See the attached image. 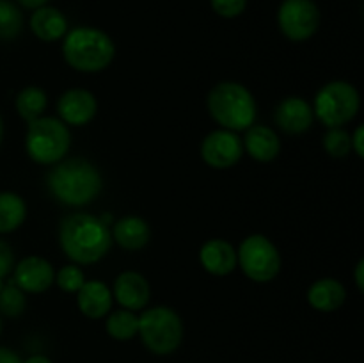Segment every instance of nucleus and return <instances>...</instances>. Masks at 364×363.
Returning a JSON list of instances; mask_svg holds the SVG:
<instances>
[{"instance_id":"nucleus-16","label":"nucleus","mask_w":364,"mask_h":363,"mask_svg":"<svg viewBox=\"0 0 364 363\" xmlns=\"http://www.w3.org/2000/svg\"><path fill=\"white\" fill-rule=\"evenodd\" d=\"M244 153H247L256 162H272L281 153L279 134L267 125H251L242 137Z\"/></svg>"},{"instance_id":"nucleus-35","label":"nucleus","mask_w":364,"mask_h":363,"mask_svg":"<svg viewBox=\"0 0 364 363\" xmlns=\"http://www.w3.org/2000/svg\"><path fill=\"white\" fill-rule=\"evenodd\" d=\"M2 139H4V120L0 116V144H2Z\"/></svg>"},{"instance_id":"nucleus-31","label":"nucleus","mask_w":364,"mask_h":363,"mask_svg":"<svg viewBox=\"0 0 364 363\" xmlns=\"http://www.w3.org/2000/svg\"><path fill=\"white\" fill-rule=\"evenodd\" d=\"M21 362H23V359L18 356L16 351L0 345V363H21Z\"/></svg>"},{"instance_id":"nucleus-10","label":"nucleus","mask_w":364,"mask_h":363,"mask_svg":"<svg viewBox=\"0 0 364 363\" xmlns=\"http://www.w3.org/2000/svg\"><path fill=\"white\" fill-rule=\"evenodd\" d=\"M199 153L203 162L212 169H231L244 157V144L237 132L217 128L205 135Z\"/></svg>"},{"instance_id":"nucleus-3","label":"nucleus","mask_w":364,"mask_h":363,"mask_svg":"<svg viewBox=\"0 0 364 363\" xmlns=\"http://www.w3.org/2000/svg\"><path fill=\"white\" fill-rule=\"evenodd\" d=\"M60 41L66 64L80 73L105 71L116 57V43L98 27L80 25L70 28Z\"/></svg>"},{"instance_id":"nucleus-13","label":"nucleus","mask_w":364,"mask_h":363,"mask_svg":"<svg viewBox=\"0 0 364 363\" xmlns=\"http://www.w3.org/2000/svg\"><path fill=\"white\" fill-rule=\"evenodd\" d=\"M112 298L121 308L142 312L151 301V285L144 274L137 270H123L116 276L112 285Z\"/></svg>"},{"instance_id":"nucleus-33","label":"nucleus","mask_w":364,"mask_h":363,"mask_svg":"<svg viewBox=\"0 0 364 363\" xmlns=\"http://www.w3.org/2000/svg\"><path fill=\"white\" fill-rule=\"evenodd\" d=\"M48 2L50 0H16L18 6L23 7V9H31V11L38 9V7H41V6H46Z\"/></svg>"},{"instance_id":"nucleus-12","label":"nucleus","mask_w":364,"mask_h":363,"mask_svg":"<svg viewBox=\"0 0 364 363\" xmlns=\"http://www.w3.org/2000/svg\"><path fill=\"white\" fill-rule=\"evenodd\" d=\"M98 114V100L85 88L66 89L57 100V117L68 127H85Z\"/></svg>"},{"instance_id":"nucleus-28","label":"nucleus","mask_w":364,"mask_h":363,"mask_svg":"<svg viewBox=\"0 0 364 363\" xmlns=\"http://www.w3.org/2000/svg\"><path fill=\"white\" fill-rule=\"evenodd\" d=\"M213 13L226 20H233L244 14L245 7H247V0H210Z\"/></svg>"},{"instance_id":"nucleus-37","label":"nucleus","mask_w":364,"mask_h":363,"mask_svg":"<svg viewBox=\"0 0 364 363\" xmlns=\"http://www.w3.org/2000/svg\"><path fill=\"white\" fill-rule=\"evenodd\" d=\"M0 333H2V315H0Z\"/></svg>"},{"instance_id":"nucleus-23","label":"nucleus","mask_w":364,"mask_h":363,"mask_svg":"<svg viewBox=\"0 0 364 363\" xmlns=\"http://www.w3.org/2000/svg\"><path fill=\"white\" fill-rule=\"evenodd\" d=\"M105 331L110 338L117 342H128L137 337L139 313L132 310H110L105 317Z\"/></svg>"},{"instance_id":"nucleus-4","label":"nucleus","mask_w":364,"mask_h":363,"mask_svg":"<svg viewBox=\"0 0 364 363\" xmlns=\"http://www.w3.org/2000/svg\"><path fill=\"white\" fill-rule=\"evenodd\" d=\"M210 117L231 132H245L255 125L258 105L251 89L237 80H223L213 85L206 96Z\"/></svg>"},{"instance_id":"nucleus-9","label":"nucleus","mask_w":364,"mask_h":363,"mask_svg":"<svg viewBox=\"0 0 364 363\" xmlns=\"http://www.w3.org/2000/svg\"><path fill=\"white\" fill-rule=\"evenodd\" d=\"M322 14L313 0H283L277 9V27L294 43H304L318 32Z\"/></svg>"},{"instance_id":"nucleus-1","label":"nucleus","mask_w":364,"mask_h":363,"mask_svg":"<svg viewBox=\"0 0 364 363\" xmlns=\"http://www.w3.org/2000/svg\"><path fill=\"white\" fill-rule=\"evenodd\" d=\"M59 246L71 263L91 265L109 255L112 235L100 216L71 212L59 224Z\"/></svg>"},{"instance_id":"nucleus-34","label":"nucleus","mask_w":364,"mask_h":363,"mask_svg":"<svg viewBox=\"0 0 364 363\" xmlns=\"http://www.w3.org/2000/svg\"><path fill=\"white\" fill-rule=\"evenodd\" d=\"M21 363H53V362L45 354H32V356H28L27 359H23Z\"/></svg>"},{"instance_id":"nucleus-2","label":"nucleus","mask_w":364,"mask_h":363,"mask_svg":"<svg viewBox=\"0 0 364 363\" xmlns=\"http://www.w3.org/2000/svg\"><path fill=\"white\" fill-rule=\"evenodd\" d=\"M46 187L55 201L70 209L91 205L103 191V177L98 167L84 157L64 159L52 166Z\"/></svg>"},{"instance_id":"nucleus-26","label":"nucleus","mask_w":364,"mask_h":363,"mask_svg":"<svg viewBox=\"0 0 364 363\" xmlns=\"http://www.w3.org/2000/svg\"><path fill=\"white\" fill-rule=\"evenodd\" d=\"M323 149L333 159H345L350 155V132L345 130L343 127L340 128H327L326 135H323Z\"/></svg>"},{"instance_id":"nucleus-18","label":"nucleus","mask_w":364,"mask_h":363,"mask_svg":"<svg viewBox=\"0 0 364 363\" xmlns=\"http://www.w3.org/2000/svg\"><path fill=\"white\" fill-rule=\"evenodd\" d=\"M110 235L112 242H116L124 251H141L151 241V228L142 217L124 216L114 221Z\"/></svg>"},{"instance_id":"nucleus-19","label":"nucleus","mask_w":364,"mask_h":363,"mask_svg":"<svg viewBox=\"0 0 364 363\" xmlns=\"http://www.w3.org/2000/svg\"><path fill=\"white\" fill-rule=\"evenodd\" d=\"M32 34L45 43H55L66 36L70 31L66 14L53 6H41L32 11L31 20H28Z\"/></svg>"},{"instance_id":"nucleus-17","label":"nucleus","mask_w":364,"mask_h":363,"mask_svg":"<svg viewBox=\"0 0 364 363\" xmlns=\"http://www.w3.org/2000/svg\"><path fill=\"white\" fill-rule=\"evenodd\" d=\"M75 295H77L78 310L87 319H105L112 310V290L102 280H85Z\"/></svg>"},{"instance_id":"nucleus-29","label":"nucleus","mask_w":364,"mask_h":363,"mask_svg":"<svg viewBox=\"0 0 364 363\" xmlns=\"http://www.w3.org/2000/svg\"><path fill=\"white\" fill-rule=\"evenodd\" d=\"M14 263H16V260H14L13 248H11L9 242L0 238V278L6 280L7 276H11Z\"/></svg>"},{"instance_id":"nucleus-25","label":"nucleus","mask_w":364,"mask_h":363,"mask_svg":"<svg viewBox=\"0 0 364 363\" xmlns=\"http://www.w3.org/2000/svg\"><path fill=\"white\" fill-rule=\"evenodd\" d=\"M27 308V294L18 288L13 281H6L0 290V315L16 319Z\"/></svg>"},{"instance_id":"nucleus-20","label":"nucleus","mask_w":364,"mask_h":363,"mask_svg":"<svg viewBox=\"0 0 364 363\" xmlns=\"http://www.w3.org/2000/svg\"><path fill=\"white\" fill-rule=\"evenodd\" d=\"M306 299L316 312L333 313L343 306L347 299V288L336 278H320L309 285Z\"/></svg>"},{"instance_id":"nucleus-24","label":"nucleus","mask_w":364,"mask_h":363,"mask_svg":"<svg viewBox=\"0 0 364 363\" xmlns=\"http://www.w3.org/2000/svg\"><path fill=\"white\" fill-rule=\"evenodd\" d=\"M23 31V13L16 2L0 0V41H13Z\"/></svg>"},{"instance_id":"nucleus-8","label":"nucleus","mask_w":364,"mask_h":363,"mask_svg":"<svg viewBox=\"0 0 364 363\" xmlns=\"http://www.w3.org/2000/svg\"><path fill=\"white\" fill-rule=\"evenodd\" d=\"M237 267L255 283H270L283 267L277 246L263 233H251L237 249Z\"/></svg>"},{"instance_id":"nucleus-7","label":"nucleus","mask_w":364,"mask_h":363,"mask_svg":"<svg viewBox=\"0 0 364 363\" xmlns=\"http://www.w3.org/2000/svg\"><path fill=\"white\" fill-rule=\"evenodd\" d=\"M315 120L327 128H340L354 121L361 109V95L348 80H331L316 91L311 103Z\"/></svg>"},{"instance_id":"nucleus-15","label":"nucleus","mask_w":364,"mask_h":363,"mask_svg":"<svg viewBox=\"0 0 364 363\" xmlns=\"http://www.w3.org/2000/svg\"><path fill=\"white\" fill-rule=\"evenodd\" d=\"M199 263L212 276H228L237 269V248L226 238H208L199 249Z\"/></svg>"},{"instance_id":"nucleus-21","label":"nucleus","mask_w":364,"mask_h":363,"mask_svg":"<svg viewBox=\"0 0 364 363\" xmlns=\"http://www.w3.org/2000/svg\"><path fill=\"white\" fill-rule=\"evenodd\" d=\"M27 219V203L18 192L0 191V235L16 231Z\"/></svg>"},{"instance_id":"nucleus-5","label":"nucleus","mask_w":364,"mask_h":363,"mask_svg":"<svg viewBox=\"0 0 364 363\" xmlns=\"http://www.w3.org/2000/svg\"><path fill=\"white\" fill-rule=\"evenodd\" d=\"M71 148V132L57 116H41L27 123L25 152L32 162L55 166L66 159Z\"/></svg>"},{"instance_id":"nucleus-36","label":"nucleus","mask_w":364,"mask_h":363,"mask_svg":"<svg viewBox=\"0 0 364 363\" xmlns=\"http://www.w3.org/2000/svg\"><path fill=\"white\" fill-rule=\"evenodd\" d=\"M4 285H6V280H4V278H0V290L4 288Z\"/></svg>"},{"instance_id":"nucleus-22","label":"nucleus","mask_w":364,"mask_h":363,"mask_svg":"<svg viewBox=\"0 0 364 363\" xmlns=\"http://www.w3.org/2000/svg\"><path fill=\"white\" fill-rule=\"evenodd\" d=\"M14 109L25 123H31V121L45 116L46 109H48V95L39 85H27L18 91L16 98H14Z\"/></svg>"},{"instance_id":"nucleus-27","label":"nucleus","mask_w":364,"mask_h":363,"mask_svg":"<svg viewBox=\"0 0 364 363\" xmlns=\"http://www.w3.org/2000/svg\"><path fill=\"white\" fill-rule=\"evenodd\" d=\"M85 283V274L77 263H66L55 270V285L66 294H77Z\"/></svg>"},{"instance_id":"nucleus-32","label":"nucleus","mask_w":364,"mask_h":363,"mask_svg":"<svg viewBox=\"0 0 364 363\" xmlns=\"http://www.w3.org/2000/svg\"><path fill=\"white\" fill-rule=\"evenodd\" d=\"M354 283L359 292L364 290V258H359L354 267Z\"/></svg>"},{"instance_id":"nucleus-14","label":"nucleus","mask_w":364,"mask_h":363,"mask_svg":"<svg viewBox=\"0 0 364 363\" xmlns=\"http://www.w3.org/2000/svg\"><path fill=\"white\" fill-rule=\"evenodd\" d=\"M315 112L311 103L302 96H287L274 110V123L288 135L306 134L313 127Z\"/></svg>"},{"instance_id":"nucleus-30","label":"nucleus","mask_w":364,"mask_h":363,"mask_svg":"<svg viewBox=\"0 0 364 363\" xmlns=\"http://www.w3.org/2000/svg\"><path fill=\"white\" fill-rule=\"evenodd\" d=\"M350 146L352 153L359 157V159H364V127L363 125H358L355 130L350 134Z\"/></svg>"},{"instance_id":"nucleus-6","label":"nucleus","mask_w":364,"mask_h":363,"mask_svg":"<svg viewBox=\"0 0 364 363\" xmlns=\"http://www.w3.org/2000/svg\"><path fill=\"white\" fill-rule=\"evenodd\" d=\"M137 335L153 354H173L183 342V320L171 306H148L139 313Z\"/></svg>"},{"instance_id":"nucleus-11","label":"nucleus","mask_w":364,"mask_h":363,"mask_svg":"<svg viewBox=\"0 0 364 363\" xmlns=\"http://www.w3.org/2000/svg\"><path fill=\"white\" fill-rule=\"evenodd\" d=\"M13 283L25 294H43L55 285V269L52 262L38 255H28L14 263Z\"/></svg>"}]
</instances>
